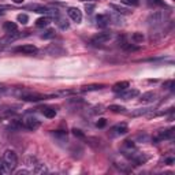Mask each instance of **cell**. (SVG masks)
I'll return each mask as SVG.
<instances>
[{
  "label": "cell",
  "instance_id": "obj_1",
  "mask_svg": "<svg viewBox=\"0 0 175 175\" xmlns=\"http://www.w3.org/2000/svg\"><path fill=\"white\" fill-rule=\"evenodd\" d=\"M3 162H4V166L8 173H12L14 170L18 166V157H16V153L11 149H7L3 155Z\"/></svg>",
  "mask_w": 175,
  "mask_h": 175
},
{
  "label": "cell",
  "instance_id": "obj_2",
  "mask_svg": "<svg viewBox=\"0 0 175 175\" xmlns=\"http://www.w3.org/2000/svg\"><path fill=\"white\" fill-rule=\"evenodd\" d=\"M168 15H170L168 11H156V12H153L149 15L148 22H149V25H159V23L166 22V19L168 18Z\"/></svg>",
  "mask_w": 175,
  "mask_h": 175
},
{
  "label": "cell",
  "instance_id": "obj_3",
  "mask_svg": "<svg viewBox=\"0 0 175 175\" xmlns=\"http://www.w3.org/2000/svg\"><path fill=\"white\" fill-rule=\"evenodd\" d=\"M23 126L29 130H36L40 127V121L36 116L27 115V116H25V119H23Z\"/></svg>",
  "mask_w": 175,
  "mask_h": 175
},
{
  "label": "cell",
  "instance_id": "obj_4",
  "mask_svg": "<svg viewBox=\"0 0 175 175\" xmlns=\"http://www.w3.org/2000/svg\"><path fill=\"white\" fill-rule=\"evenodd\" d=\"M111 39V33L108 32H101V33H97L93 39L90 40V43L93 44V45H101V44L107 43V41Z\"/></svg>",
  "mask_w": 175,
  "mask_h": 175
},
{
  "label": "cell",
  "instance_id": "obj_5",
  "mask_svg": "<svg viewBox=\"0 0 175 175\" xmlns=\"http://www.w3.org/2000/svg\"><path fill=\"white\" fill-rule=\"evenodd\" d=\"M15 52L23 53V55H33L37 52V47L33 45V44H23V45H19L15 48Z\"/></svg>",
  "mask_w": 175,
  "mask_h": 175
},
{
  "label": "cell",
  "instance_id": "obj_6",
  "mask_svg": "<svg viewBox=\"0 0 175 175\" xmlns=\"http://www.w3.org/2000/svg\"><path fill=\"white\" fill-rule=\"evenodd\" d=\"M127 131H129V127H127V125H126V123H118V125H115L114 127L109 130V134H111L112 137L123 136V134H126Z\"/></svg>",
  "mask_w": 175,
  "mask_h": 175
},
{
  "label": "cell",
  "instance_id": "obj_7",
  "mask_svg": "<svg viewBox=\"0 0 175 175\" xmlns=\"http://www.w3.org/2000/svg\"><path fill=\"white\" fill-rule=\"evenodd\" d=\"M67 14H68V16L74 21V22L80 23L82 21V12H81L80 8H77V7H70V8L67 10Z\"/></svg>",
  "mask_w": 175,
  "mask_h": 175
},
{
  "label": "cell",
  "instance_id": "obj_8",
  "mask_svg": "<svg viewBox=\"0 0 175 175\" xmlns=\"http://www.w3.org/2000/svg\"><path fill=\"white\" fill-rule=\"evenodd\" d=\"M174 137V129H168L166 130V131H160L159 134H157L155 138H153V141L157 142V141H163V140H170Z\"/></svg>",
  "mask_w": 175,
  "mask_h": 175
},
{
  "label": "cell",
  "instance_id": "obj_9",
  "mask_svg": "<svg viewBox=\"0 0 175 175\" xmlns=\"http://www.w3.org/2000/svg\"><path fill=\"white\" fill-rule=\"evenodd\" d=\"M48 97H49V96L32 93V94H23L22 96V100H25V101H40V100H47Z\"/></svg>",
  "mask_w": 175,
  "mask_h": 175
},
{
  "label": "cell",
  "instance_id": "obj_10",
  "mask_svg": "<svg viewBox=\"0 0 175 175\" xmlns=\"http://www.w3.org/2000/svg\"><path fill=\"white\" fill-rule=\"evenodd\" d=\"M140 94V92L137 90V89H126V90L121 92V97L123 99V100H129V99H134L137 97V96Z\"/></svg>",
  "mask_w": 175,
  "mask_h": 175
},
{
  "label": "cell",
  "instance_id": "obj_11",
  "mask_svg": "<svg viewBox=\"0 0 175 175\" xmlns=\"http://www.w3.org/2000/svg\"><path fill=\"white\" fill-rule=\"evenodd\" d=\"M129 86H130V84L127 81H121V82H116L114 86H112V90L116 92V93H121V92L126 90Z\"/></svg>",
  "mask_w": 175,
  "mask_h": 175
},
{
  "label": "cell",
  "instance_id": "obj_12",
  "mask_svg": "<svg viewBox=\"0 0 175 175\" xmlns=\"http://www.w3.org/2000/svg\"><path fill=\"white\" fill-rule=\"evenodd\" d=\"M96 21H97V26L99 27H105V26L109 25V16L105 15V14H100V15H97Z\"/></svg>",
  "mask_w": 175,
  "mask_h": 175
},
{
  "label": "cell",
  "instance_id": "obj_13",
  "mask_svg": "<svg viewBox=\"0 0 175 175\" xmlns=\"http://www.w3.org/2000/svg\"><path fill=\"white\" fill-rule=\"evenodd\" d=\"M52 136L59 142H66L67 141V131H64V130H55V131H52Z\"/></svg>",
  "mask_w": 175,
  "mask_h": 175
},
{
  "label": "cell",
  "instance_id": "obj_14",
  "mask_svg": "<svg viewBox=\"0 0 175 175\" xmlns=\"http://www.w3.org/2000/svg\"><path fill=\"white\" fill-rule=\"evenodd\" d=\"M141 101L144 103H149V101H155L156 100V93H153V92H146V93H144L141 96V99H140Z\"/></svg>",
  "mask_w": 175,
  "mask_h": 175
},
{
  "label": "cell",
  "instance_id": "obj_15",
  "mask_svg": "<svg viewBox=\"0 0 175 175\" xmlns=\"http://www.w3.org/2000/svg\"><path fill=\"white\" fill-rule=\"evenodd\" d=\"M51 23V18L49 16H41V18H39L36 21V26L37 27H45Z\"/></svg>",
  "mask_w": 175,
  "mask_h": 175
},
{
  "label": "cell",
  "instance_id": "obj_16",
  "mask_svg": "<svg viewBox=\"0 0 175 175\" xmlns=\"http://www.w3.org/2000/svg\"><path fill=\"white\" fill-rule=\"evenodd\" d=\"M43 115L48 119H52L56 116V109L51 108V107H45V108H43Z\"/></svg>",
  "mask_w": 175,
  "mask_h": 175
},
{
  "label": "cell",
  "instance_id": "obj_17",
  "mask_svg": "<svg viewBox=\"0 0 175 175\" xmlns=\"http://www.w3.org/2000/svg\"><path fill=\"white\" fill-rule=\"evenodd\" d=\"M111 8H112V10H115V11H116V12H119V14H125V15H127V14L131 12L129 8H125V7L116 6V4H111Z\"/></svg>",
  "mask_w": 175,
  "mask_h": 175
},
{
  "label": "cell",
  "instance_id": "obj_18",
  "mask_svg": "<svg viewBox=\"0 0 175 175\" xmlns=\"http://www.w3.org/2000/svg\"><path fill=\"white\" fill-rule=\"evenodd\" d=\"M22 127H23L22 122H21V121H16V119L11 121V123H10V126H8L10 130H21Z\"/></svg>",
  "mask_w": 175,
  "mask_h": 175
},
{
  "label": "cell",
  "instance_id": "obj_19",
  "mask_svg": "<svg viewBox=\"0 0 175 175\" xmlns=\"http://www.w3.org/2000/svg\"><path fill=\"white\" fill-rule=\"evenodd\" d=\"M16 29H18L16 23H14V22H4V30H6V32H8V33L16 32Z\"/></svg>",
  "mask_w": 175,
  "mask_h": 175
},
{
  "label": "cell",
  "instance_id": "obj_20",
  "mask_svg": "<svg viewBox=\"0 0 175 175\" xmlns=\"http://www.w3.org/2000/svg\"><path fill=\"white\" fill-rule=\"evenodd\" d=\"M101 88H103V85L94 84V85H86V86H82L81 90L82 92H90V90H99V89H101Z\"/></svg>",
  "mask_w": 175,
  "mask_h": 175
},
{
  "label": "cell",
  "instance_id": "obj_21",
  "mask_svg": "<svg viewBox=\"0 0 175 175\" xmlns=\"http://www.w3.org/2000/svg\"><path fill=\"white\" fill-rule=\"evenodd\" d=\"M131 40L134 41V43H142L144 40H145V36H144L142 33H133V36H131Z\"/></svg>",
  "mask_w": 175,
  "mask_h": 175
},
{
  "label": "cell",
  "instance_id": "obj_22",
  "mask_svg": "<svg viewBox=\"0 0 175 175\" xmlns=\"http://www.w3.org/2000/svg\"><path fill=\"white\" fill-rule=\"evenodd\" d=\"M146 3H148V6H150V7H162V6H164L163 0H146Z\"/></svg>",
  "mask_w": 175,
  "mask_h": 175
},
{
  "label": "cell",
  "instance_id": "obj_23",
  "mask_svg": "<svg viewBox=\"0 0 175 175\" xmlns=\"http://www.w3.org/2000/svg\"><path fill=\"white\" fill-rule=\"evenodd\" d=\"M16 19H18V22H21L22 25H26L27 21H29V16H27L26 14H19V15L16 16Z\"/></svg>",
  "mask_w": 175,
  "mask_h": 175
},
{
  "label": "cell",
  "instance_id": "obj_24",
  "mask_svg": "<svg viewBox=\"0 0 175 175\" xmlns=\"http://www.w3.org/2000/svg\"><path fill=\"white\" fill-rule=\"evenodd\" d=\"M109 111L112 112H125V107H122V105H109Z\"/></svg>",
  "mask_w": 175,
  "mask_h": 175
},
{
  "label": "cell",
  "instance_id": "obj_25",
  "mask_svg": "<svg viewBox=\"0 0 175 175\" xmlns=\"http://www.w3.org/2000/svg\"><path fill=\"white\" fill-rule=\"evenodd\" d=\"M53 36H55V30L53 29H48L41 37H43V39H45V40H48V39H52Z\"/></svg>",
  "mask_w": 175,
  "mask_h": 175
},
{
  "label": "cell",
  "instance_id": "obj_26",
  "mask_svg": "<svg viewBox=\"0 0 175 175\" xmlns=\"http://www.w3.org/2000/svg\"><path fill=\"white\" fill-rule=\"evenodd\" d=\"M122 3L123 4H126V6H134V7H137L140 4L138 0H122Z\"/></svg>",
  "mask_w": 175,
  "mask_h": 175
},
{
  "label": "cell",
  "instance_id": "obj_27",
  "mask_svg": "<svg viewBox=\"0 0 175 175\" xmlns=\"http://www.w3.org/2000/svg\"><path fill=\"white\" fill-rule=\"evenodd\" d=\"M73 134L75 137H78V138H85V134L81 131L80 129H73Z\"/></svg>",
  "mask_w": 175,
  "mask_h": 175
},
{
  "label": "cell",
  "instance_id": "obj_28",
  "mask_svg": "<svg viewBox=\"0 0 175 175\" xmlns=\"http://www.w3.org/2000/svg\"><path fill=\"white\" fill-rule=\"evenodd\" d=\"M105 125H107V121H105L104 118H101V119H99V122L96 123V126H97L99 129H103V127H105Z\"/></svg>",
  "mask_w": 175,
  "mask_h": 175
},
{
  "label": "cell",
  "instance_id": "obj_29",
  "mask_svg": "<svg viewBox=\"0 0 175 175\" xmlns=\"http://www.w3.org/2000/svg\"><path fill=\"white\" fill-rule=\"evenodd\" d=\"M0 174H8V171H7L6 166H4V162H3V160H0Z\"/></svg>",
  "mask_w": 175,
  "mask_h": 175
},
{
  "label": "cell",
  "instance_id": "obj_30",
  "mask_svg": "<svg viewBox=\"0 0 175 175\" xmlns=\"http://www.w3.org/2000/svg\"><path fill=\"white\" fill-rule=\"evenodd\" d=\"M123 47H125L126 51H138L140 47H134V45H127V44H123Z\"/></svg>",
  "mask_w": 175,
  "mask_h": 175
},
{
  "label": "cell",
  "instance_id": "obj_31",
  "mask_svg": "<svg viewBox=\"0 0 175 175\" xmlns=\"http://www.w3.org/2000/svg\"><path fill=\"white\" fill-rule=\"evenodd\" d=\"M59 26L62 27V29H67L68 27V23H67V21H63V19H59Z\"/></svg>",
  "mask_w": 175,
  "mask_h": 175
},
{
  "label": "cell",
  "instance_id": "obj_32",
  "mask_svg": "<svg viewBox=\"0 0 175 175\" xmlns=\"http://www.w3.org/2000/svg\"><path fill=\"white\" fill-rule=\"evenodd\" d=\"M125 146H126V148H129V149H134L136 148L134 142L130 141V140H129V141H125Z\"/></svg>",
  "mask_w": 175,
  "mask_h": 175
},
{
  "label": "cell",
  "instance_id": "obj_33",
  "mask_svg": "<svg viewBox=\"0 0 175 175\" xmlns=\"http://www.w3.org/2000/svg\"><path fill=\"white\" fill-rule=\"evenodd\" d=\"M85 8H86L88 12H92V11L94 10V4H86V7H85Z\"/></svg>",
  "mask_w": 175,
  "mask_h": 175
},
{
  "label": "cell",
  "instance_id": "obj_34",
  "mask_svg": "<svg viewBox=\"0 0 175 175\" xmlns=\"http://www.w3.org/2000/svg\"><path fill=\"white\" fill-rule=\"evenodd\" d=\"M166 163H168V164H173V163H174V159H173V157H170V159H167V160H166Z\"/></svg>",
  "mask_w": 175,
  "mask_h": 175
},
{
  "label": "cell",
  "instance_id": "obj_35",
  "mask_svg": "<svg viewBox=\"0 0 175 175\" xmlns=\"http://www.w3.org/2000/svg\"><path fill=\"white\" fill-rule=\"evenodd\" d=\"M14 3H16V4H21V3H23V0H12Z\"/></svg>",
  "mask_w": 175,
  "mask_h": 175
}]
</instances>
